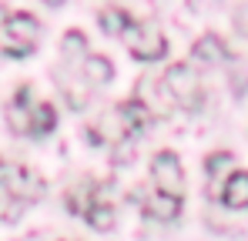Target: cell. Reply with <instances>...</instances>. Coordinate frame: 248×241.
Masks as SVG:
<instances>
[{"label": "cell", "mask_w": 248, "mask_h": 241, "mask_svg": "<svg viewBox=\"0 0 248 241\" xmlns=\"http://www.w3.org/2000/svg\"><path fill=\"white\" fill-rule=\"evenodd\" d=\"M148 107H144V101L141 97H134V101H121L118 107H111V111H104L101 118L91 124V141L94 144H111V148H118L124 141H131V137H138L141 131H144V124H148Z\"/></svg>", "instance_id": "1"}, {"label": "cell", "mask_w": 248, "mask_h": 241, "mask_svg": "<svg viewBox=\"0 0 248 241\" xmlns=\"http://www.w3.org/2000/svg\"><path fill=\"white\" fill-rule=\"evenodd\" d=\"M67 211L84 218L91 228L108 231L114 225V204H111V188L104 181H81L67 191Z\"/></svg>", "instance_id": "2"}, {"label": "cell", "mask_w": 248, "mask_h": 241, "mask_svg": "<svg viewBox=\"0 0 248 241\" xmlns=\"http://www.w3.org/2000/svg\"><path fill=\"white\" fill-rule=\"evenodd\" d=\"M41 44V20L27 10H7L0 3V57H27Z\"/></svg>", "instance_id": "3"}, {"label": "cell", "mask_w": 248, "mask_h": 241, "mask_svg": "<svg viewBox=\"0 0 248 241\" xmlns=\"http://www.w3.org/2000/svg\"><path fill=\"white\" fill-rule=\"evenodd\" d=\"M0 191L14 201L17 208H24V204H34V201L44 198L47 181H44L34 167H27V164L0 161Z\"/></svg>", "instance_id": "4"}, {"label": "cell", "mask_w": 248, "mask_h": 241, "mask_svg": "<svg viewBox=\"0 0 248 241\" xmlns=\"http://www.w3.org/2000/svg\"><path fill=\"white\" fill-rule=\"evenodd\" d=\"M161 90L185 111H198L202 101H205L202 77H198V71L191 64H171L165 71V77H161Z\"/></svg>", "instance_id": "5"}, {"label": "cell", "mask_w": 248, "mask_h": 241, "mask_svg": "<svg viewBox=\"0 0 248 241\" xmlns=\"http://www.w3.org/2000/svg\"><path fill=\"white\" fill-rule=\"evenodd\" d=\"M118 37L124 40V47L131 50L134 60H148V64H151V60H161L168 54V37L155 24H148V20H134V17H131Z\"/></svg>", "instance_id": "6"}, {"label": "cell", "mask_w": 248, "mask_h": 241, "mask_svg": "<svg viewBox=\"0 0 248 241\" xmlns=\"http://www.w3.org/2000/svg\"><path fill=\"white\" fill-rule=\"evenodd\" d=\"M151 188L161 191L165 198H185V167L174 151H158L151 158Z\"/></svg>", "instance_id": "7"}, {"label": "cell", "mask_w": 248, "mask_h": 241, "mask_svg": "<svg viewBox=\"0 0 248 241\" xmlns=\"http://www.w3.org/2000/svg\"><path fill=\"white\" fill-rule=\"evenodd\" d=\"M31 114H34V87L20 84L7 104V127L14 134H31Z\"/></svg>", "instance_id": "8"}, {"label": "cell", "mask_w": 248, "mask_h": 241, "mask_svg": "<svg viewBox=\"0 0 248 241\" xmlns=\"http://www.w3.org/2000/svg\"><path fill=\"white\" fill-rule=\"evenodd\" d=\"M141 208H144V214L155 218V221H174V218L181 214V201L165 198V195L155 191V188H148V191L141 195Z\"/></svg>", "instance_id": "9"}, {"label": "cell", "mask_w": 248, "mask_h": 241, "mask_svg": "<svg viewBox=\"0 0 248 241\" xmlns=\"http://www.w3.org/2000/svg\"><path fill=\"white\" fill-rule=\"evenodd\" d=\"M221 204L225 208H248V171H232L221 181Z\"/></svg>", "instance_id": "10"}, {"label": "cell", "mask_w": 248, "mask_h": 241, "mask_svg": "<svg viewBox=\"0 0 248 241\" xmlns=\"http://www.w3.org/2000/svg\"><path fill=\"white\" fill-rule=\"evenodd\" d=\"M191 57H195L198 64H221V60L228 57V47H225V40L218 37V34H205L202 40H195Z\"/></svg>", "instance_id": "11"}, {"label": "cell", "mask_w": 248, "mask_h": 241, "mask_svg": "<svg viewBox=\"0 0 248 241\" xmlns=\"http://www.w3.org/2000/svg\"><path fill=\"white\" fill-rule=\"evenodd\" d=\"M57 127V107L54 104H34V114H31V137H47L50 131Z\"/></svg>", "instance_id": "12"}, {"label": "cell", "mask_w": 248, "mask_h": 241, "mask_svg": "<svg viewBox=\"0 0 248 241\" xmlns=\"http://www.w3.org/2000/svg\"><path fill=\"white\" fill-rule=\"evenodd\" d=\"M232 154L228 151H215V154H208L205 158V171H208V181H211V188H221V174L225 171H232Z\"/></svg>", "instance_id": "13"}, {"label": "cell", "mask_w": 248, "mask_h": 241, "mask_svg": "<svg viewBox=\"0 0 248 241\" xmlns=\"http://www.w3.org/2000/svg\"><path fill=\"white\" fill-rule=\"evenodd\" d=\"M97 17H101V27H104V34H114V37L121 34L124 24L131 20V14H127V10H121V7H104Z\"/></svg>", "instance_id": "14"}, {"label": "cell", "mask_w": 248, "mask_h": 241, "mask_svg": "<svg viewBox=\"0 0 248 241\" xmlns=\"http://www.w3.org/2000/svg\"><path fill=\"white\" fill-rule=\"evenodd\" d=\"M17 214H20V208H17L14 201H10L7 195H3V191H0V218H7V221H14Z\"/></svg>", "instance_id": "15"}]
</instances>
